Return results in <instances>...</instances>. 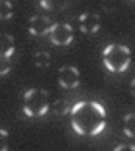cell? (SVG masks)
<instances>
[{
	"mask_svg": "<svg viewBox=\"0 0 135 151\" xmlns=\"http://www.w3.org/2000/svg\"><path fill=\"white\" fill-rule=\"evenodd\" d=\"M51 109L53 114L59 115V116H64L68 113H70V107L68 105V103L64 99H56L51 105Z\"/></svg>",
	"mask_w": 135,
	"mask_h": 151,
	"instance_id": "4fadbf2b",
	"label": "cell"
},
{
	"mask_svg": "<svg viewBox=\"0 0 135 151\" xmlns=\"http://www.w3.org/2000/svg\"><path fill=\"white\" fill-rule=\"evenodd\" d=\"M49 37L55 46H69L73 42L74 29L69 23H53L49 32Z\"/></svg>",
	"mask_w": 135,
	"mask_h": 151,
	"instance_id": "277c9868",
	"label": "cell"
},
{
	"mask_svg": "<svg viewBox=\"0 0 135 151\" xmlns=\"http://www.w3.org/2000/svg\"><path fill=\"white\" fill-rule=\"evenodd\" d=\"M16 52V42L13 35L0 33V59H11Z\"/></svg>",
	"mask_w": 135,
	"mask_h": 151,
	"instance_id": "ba28073f",
	"label": "cell"
},
{
	"mask_svg": "<svg viewBox=\"0 0 135 151\" xmlns=\"http://www.w3.org/2000/svg\"><path fill=\"white\" fill-rule=\"evenodd\" d=\"M78 26L81 33L86 35H94L101 28V19L98 14L84 12L80 14L78 17Z\"/></svg>",
	"mask_w": 135,
	"mask_h": 151,
	"instance_id": "8992f818",
	"label": "cell"
},
{
	"mask_svg": "<svg viewBox=\"0 0 135 151\" xmlns=\"http://www.w3.org/2000/svg\"><path fill=\"white\" fill-rule=\"evenodd\" d=\"M58 82L61 88L72 90L79 87L81 82V72L77 67L65 64L58 70Z\"/></svg>",
	"mask_w": 135,
	"mask_h": 151,
	"instance_id": "5b68a950",
	"label": "cell"
},
{
	"mask_svg": "<svg viewBox=\"0 0 135 151\" xmlns=\"http://www.w3.org/2000/svg\"><path fill=\"white\" fill-rule=\"evenodd\" d=\"M123 131L127 138L135 139V112H131L124 115Z\"/></svg>",
	"mask_w": 135,
	"mask_h": 151,
	"instance_id": "30bf717a",
	"label": "cell"
},
{
	"mask_svg": "<svg viewBox=\"0 0 135 151\" xmlns=\"http://www.w3.org/2000/svg\"><path fill=\"white\" fill-rule=\"evenodd\" d=\"M10 70V59H0V76H6Z\"/></svg>",
	"mask_w": 135,
	"mask_h": 151,
	"instance_id": "9a60e30c",
	"label": "cell"
},
{
	"mask_svg": "<svg viewBox=\"0 0 135 151\" xmlns=\"http://www.w3.org/2000/svg\"><path fill=\"white\" fill-rule=\"evenodd\" d=\"M131 91H132V94L135 96V78L131 81Z\"/></svg>",
	"mask_w": 135,
	"mask_h": 151,
	"instance_id": "e0dca14e",
	"label": "cell"
},
{
	"mask_svg": "<svg viewBox=\"0 0 135 151\" xmlns=\"http://www.w3.org/2000/svg\"><path fill=\"white\" fill-rule=\"evenodd\" d=\"M69 114L71 127L80 137H97L107 126V109L99 101H78Z\"/></svg>",
	"mask_w": 135,
	"mask_h": 151,
	"instance_id": "6da1fadb",
	"label": "cell"
},
{
	"mask_svg": "<svg viewBox=\"0 0 135 151\" xmlns=\"http://www.w3.org/2000/svg\"><path fill=\"white\" fill-rule=\"evenodd\" d=\"M13 16V4L9 0H0V20H9Z\"/></svg>",
	"mask_w": 135,
	"mask_h": 151,
	"instance_id": "7c38bea8",
	"label": "cell"
},
{
	"mask_svg": "<svg viewBox=\"0 0 135 151\" xmlns=\"http://www.w3.org/2000/svg\"><path fill=\"white\" fill-rule=\"evenodd\" d=\"M70 0H39L43 9L47 12H62L68 7Z\"/></svg>",
	"mask_w": 135,
	"mask_h": 151,
	"instance_id": "9c48e42d",
	"label": "cell"
},
{
	"mask_svg": "<svg viewBox=\"0 0 135 151\" xmlns=\"http://www.w3.org/2000/svg\"><path fill=\"white\" fill-rule=\"evenodd\" d=\"M52 24L53 22L44 15H34L28 20V32L35 37L49 35Z\"/></svg>",
	"mask_w": 135,
	"mask_h": 151,
	"instance_id": "52a82bcc",
	"label": "cell"
},
{
	"mask_svg": "<svg viewBox=\"0 0 135 151\" xmlns=\"http://www.w3.org/2000/svg\"><path fill=\"white\" fill-rule=\"evenodd\" d=\"M52 61V57L50 53L45 52V51H39L37 53L34 54V63L37 68H42L45 69L47 68Z\"/></svg>",
	"mask_w": 135,
	"mask_h": 151,
	"instance_id": "8fae6325",
	"label": "cell"
},
{
	"mask_svg": "<svg viewBox=\"0 0 135 151\" xmlns=\"http://www.w3.org/2000/svg\"><path fill=\"white\" fill-rule=\"evenodd\" d=\"M113 151H135V145L133 143H121L116 145Z\"/></svg>",
	"mask_w": 135,
	"mask_h": 151,
	"instance_id": "2e32d148",
	"label": "cell"
},
{
	"mask_svg": "<svg viewBox=\"0 0 135 151\" xmlns=\"http://www.w3.org/2000/svg\"><path fill=\"white\" fill-rule=\"evenodd\" d=\"M101 57L105 68L111 73L125 72L132 63V51L125 44H108L103 50Z\"/></svg>",
	"mask_w": 135,
	"mask_h": 151,
	"instance_id": "7a4b0ae2",
	"label": "cell"
},
{
	"mask_svg": "<svg viewBox=\"0 0 135 151\" xmlns=\"http://www.w3.org/2000/svg\"><path fill=\"white\" fill-rule=\"evenodd\" d=\"M21 107L24 114L31 119H37L46 115L51 108L49 91L37 87L27 89L23 96Z\"/></svg>",
	"mask_w": 135,
	"mask_h": 151,
	"instance_id": "3957f363",
	"label": "cell"
},
{
	"mask_svg": "<svg viewBox=\"0 0 135 151\" xmlns=\"http://www.w3.org/2000/svg\"><path fill=\"white\" fill-rule=\"evenodd\" d=\"M10 147V134L9 132L0 127V151H9Z\"/></svg>",
	"mask_w": 135,
	"mask_h": 151,
	"instance_id": "5bb4252c",
	"label": "cell"
}]
</instances>
